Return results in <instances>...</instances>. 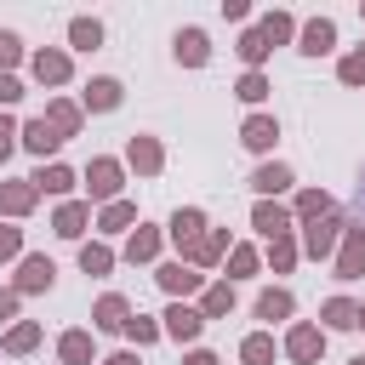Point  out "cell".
Returning a JSON list of instances; mask_svg holds the SVG:
<instances>
[{
  "mask_svg": "<svg viewBox=\"0 0 365 365\" xmlns=\"http://www.w3.org/2000/svg\"><path fill=\"white\" fill-rule=\"evenodd\" d=\"M103 365H137V359H131V354H114V359H103Z\"/></svg>",
  "mask_w": 365,
  "mask_h": 365,
  "instance_id": "obj_41",
  "label": "cell"
},
{
  "mask_svg": "<svg viewBox=\"0 0 365 365\" xmlns=\"http://www.w3.org/2000/svg\"><path fill=\"white\" fill-rule=\"evenodd\" d=\"M245 359H251V365H268V359H274V342H268V336H251V342H245Z\"/></svg>",
  "mask_w": 365,
  "mask_h": 365,
  "instance_id": "obj_20",
  "label": "cell"
},
{
  "mask_svg": "<svg viewBox=\"0 0 365 365\" xmlns=\"http://www.w3.org/2000/svg\"><path fill=\"white\" fill-rule=\"evenodd\" d=\"M331 40H336L331 23H308V29H302V51H331Z\"/></svg>",
  "mask_w": 365,
  "mask_h": 365,
  "instance_id": "obj_5",
  "label": "cell"
},
{
  "mask_svg": "<svg viewBox=\"0 0 365 365\" xmlns=\"http://www.w3.org/2000/svg\"><path fill=\"white\" fill-rule=\"evenodd\" d=\"M34 74H40V80H63V74H68V57H57V51H40V57H34Z\"/></svg>",
  "mask_w": 365,
  "mask_h": 365,
  "instance_id": "obj_7",
  "label": "cell"
},
{
  "mask_svg": "<svg viewBox=\"0 0 365 365\" xmlns=\"http://www.w3.org/2000/svg\"><path fill=\"white\" fill-rule=\"evenodd\" d=\"M34 182H40V188H46V194H63V188H68V182H74V177H68V171H63V165H46V171H40V177H34Z\"/></svg>",
  "mask_w": 365,
  "mask_h": 365,
  "instance_id": "obj_14",
  "label": "cell"
},
{
  "mask_svg": "<svg viewBox=\"0 0 365 365\" xmlns=\"http://www.w3.org/2000/svg\"><path fill=\"white\" fill-rule=\"evenodd\" d=\"M285 182H291V171H285V165H262V171H257V188H262V194H279Z\"/></svg>",
  "mask_w": 365,
  "mask_h": 365,
  "instance_id": "obj_10",
  "label": "cell"
},
{
  "mask_svg": "<svg viewBox=\"0 0 365 365\" xmlns=\"http://www.w3.org/2000/svg\"><path fill=\"white\" fill-rule=\"evenodd\" d=\"M325 319H331V325H359V319H354V308H348V302H331V308H325Z\"/></svg>",
  "mask_w": 365,
  "mask_h": 365,
  "instance_id": "obj_26",
  "label": "cell"
},
{
  "mask_svg": "<svg viewBox=\"0 0 365 365\" xmlns=\"http://www.w3.org/2000/svg\"><path fill=\"white\" fill-rule=\"evenodd\" d=\"M245 143H251V148H268V143H274V120H251V125H245Z\"/></svg>",
  "mask_w": 365,
  "mask_h": 365,
  "instance_id": "obj_17",
  "label": "cell"
},
{
  "mask_svg": "<svg viewBox=\"0 0 365 365\" xmlns=\"http://www.w3.org/2000/svg\"><path fill=\"white\" fill-rule=\"evenodd\" d=\"M80 222H86V211H80V205H68V211L57 217V234H80Z\"/></svg>",
  "mask_w": 365,
  "mask_h": 365,
  "instance_id": "obj_23",
  "label": "cell"
},
{
  "mask_svg": "<svg viewBox=\"0 0 365 365\" xmlns=\"http://www.w3.org/2000/svg\"><path fill=\"white\" fill-rule=\"evenodd\" d=\"M342 80H365V57H348L342 63Z\"/></svg>",
  "mask_w": 365,
  "mask_h": 365,
  "instance_id": "obj_35",
  "label": "cell"
},
{
  "mask_svg": "<svg viewBox=\"0 0 365 365\" xmlns=\"http://www.w3.org/2000/svg\"><path fill=\"white\" fill-rule=\"evenodd\" d=\"M0 205H6V211H23V205H29V188H11V194H0Z\"/></svg>",
  "mask_w": 365,
  "mask_h": 365,
  "instance_id": "obj_31",
  "label": "cell"
},
{
  "mask_svg": "<svg viewBox=\"0 0 365 365\" xmlns=\"http://www.w3.org/2000/svg\"><path fill=\"white\" fill-rule=\"evenodd\" d=\"M188 365H217V359H211V354H194V359H188Z\"/></svg>",
  "mask_w": 365,
  "mask_h": 365,
  "instance_id": "obj_42",
  "label": "cell"
},
{
  "mask_svg": "<svg viewBox=\"0 0 365 365\" xmlns=\"http://www.w3.org/2000/svg\"><path fill=\"white\" fill-rule=\"evenodd\" d=\"M257 314H262V319H285V314H291V297H285V291H262Z\"/></svg>",
  "mask_w": 365,
  "mask_h": 365,
  "instance_id": "obj_9",
  "label": "cell"
},
{
  "mask_svg": "<svg viewBox=\"0 0 365 365\" xmlns=\"http://www.w3.org/2000/svg\"><path fill=\"white\" fill-rule=\"evenodd\" d=\"M11 137H17V131H11V120H0V160L11 154Z\"/></svg>",
  "mask_w": 365,
  "mask_h": 365,
  "instance_id": "obj_38",
  "label": "cell"
},
{
  "mask_svg": "<svg viewBox=\"0 0 365 365\" xmlns=\"http://www.w3.org/2000/svg\"><path fill=\"white\" fill-rule=\"evenodd\" d=\"M331 240H336V222H319V228L308 234V251H314V257H325V251H331Z\"/></svg>",
  "mask_w": 365,
  "mask_h": 365,
  "instance_id": "obj_18",
  "label": "cell"
},
{
  "mask_svg": "<svg viewBox=\"0 0 365 365\" xmlns=\"http://www.w3.org/2000/svg\"><path fill=\"white\" fill-rule=\"evenodd\" d=\"M17 251V228H0V257H11Z\"/></svg>",
  "mask_w": 365,
  "mask_h": 365,
  "instance_id": "obj_37",
  "label": "cell"
},
{
  "mask_svg": "<svg viewBox=\"0 0 365 365\" xmlns=\"http://www.w3.org/2000/svg\"><path fill=\"white\" fill-rule=\"evenodd\" d=\"M97 325H108V331H114V325H125V302H120V297H103V308H97Z\"/></svg>",
  "mask_w": 365,
  "mask_h": 365,
  "instance_id": "obj_15",
  "label": "cell"
},
{
  "mask_svg": "<svg viewBox=\"0 0 365 365\" xmlns=\"http://www.w3.org/2000/svg\"><path fill=\"white\" fill-rule=\"evenodd\" d=\"M125 331H131L137 342H148V336H154V325H148V319H125Z\"/></svg>",
  "mask_w": 365,
  "mask_h": 365,
  "instance_id": "obj_33",
  "label": "cell"
},
{
  "mask_svg": "<svg viewBox=\"0 0 365 365\" xmlns=\"http://www.w3.org/2000/svg\"><path fill=\"white\" fill-rule=\"evenodd\" d=\"M131 160H137V165H143V171H154V165H160V148H154V143H143V137H137V143H131Z\"/></svg>",
  "mask_w": 365,
  "mask_h": 365,
  "instance_id": "obj_19",
  "label": "cell"
},
{
  "mask_svg": "<svg viewBox=\"0 0 365 365\" xmlns=\"http://www.w3.org/2000/svg\"><path fill=\"white\" fill-rule=\"evenodd\" d=\"M262 91H268V86H262V74H245V80H240V97H245V103H257Z\"/></svg>",
  "mask_w": 365,
  "mask_h": 365,
  "instance_id": "obj_25",
  "label": "cell"
},
{
  "mask_svg": "<svg viewBox=\"0 0 365 365\" xmlns=\"http://www.w3.org/2000/svg\"><path fill=\"white\" fill-rule=\"evenodd\" d=\"M11 348H34V325H17L11 331Z\"/></svg>",
  "mask_w": 365,
  "mask_h": 365,
  "instance_id": "obj_34",
  "label": "cell"
},
{
  "mask_svg": "<svg viewBox=\"0 0 365 365\" xmlns=\"http://www.w3.org/2000/svg\"><path fill=\"white\" fill-rule=\"evenodd\" d=\"M11 57H17V40H11V34H0V63H11Z\"/></svg>",
  "mask_w": 365,
  "mask_h": 365,
  "instance_id": "obj_39",
  "label": "cell"
},
{
  "mask_svg": "<svg viewBox=\"0 0 365 365\" xmlns=\"http://www.w3.org/2000/svg\"><path fill=\"white\" fill-rule=\"evenodd\" d=\"M291 354H297V359H314V354H319V331H308V325L291 331Z\"/></svg>",
  "mask_w": 365,
  "mask_h": 365,
  "instance_id": "obj_13",
  "label": "cell"
},
{
  "mask_svg": "<svg viewBox=\"0 0 365 365\" xmlns=\"http://www.w3.org/2000/svg\"><path fill=\"white\" fill-rule=\"evenodd\" d=\"M262 34H268V40H285V34H291V17H268Z\"/></svg>",
  "mask_w": 365,
  "mask_h": 365,
  "instance_id": "obj_28",
  "label": "cell"
},
{
  "mask_svg": "<svg viewBox=\"0 0 365 365\" xmlns=\"http://www.w3.org/2000/svg\"><path fill=\"white\" fill-rule=\"evenodd\" d=\"M17 285H23V291H40V285H51V262H46V257H29Z\"/></svg>",
  "mask_w": 365,
  "mask_h": 365,
  "instance_id": "obj_4",
  "label": "cell"
},
{
  "mask_svg": "<svg viewBox=\"0 0 365 365\" xmlns=\"http://www.w3.org/2000/svg\"><path fill=\"white\" fill-rule=\"evenodd\" d=\"M103 222H108V228H125V222H131V205H108V217H103Z\"/></svg>",
  "mask_w": 365,
  "mask_h": 365,
  "instance_id": "obj_29",
  "label": "cell"
},
{
  "mask_svg": "<svg viewBox=\"0 0 365 365\" xmlns=\"http://www.w3.org/2000/svg\"><path fill=\"white\" fill-rule=\"evenodd\" d=\"M86 103H91V108H114V103H120V86H114V80H91Z\"/></svg>",
  "mask_w": 365,
  "mask_h": 365,
  "instance_id": "obj_8",
  "label": "cell"
},
{
  "mask_svg": "<svg viewBox=\"0 0 365 365\" xmlns=\"http://www.w3.org/2000/svg\"><path fill=\"white\" fill-rule=\"evenodd\" d=\"M257 228H268V234H285V211L262 205V211H257Z\"/></svg>",
  "mask_w": 365,
  "mask_h": 365,
  "instance_id": "obj_21",
  "label": "cell"
},
{
  "mask_svg": "<svg viewBox=\"0 0 365 365\" xmlns=\"http://www.w3.org/2000/svg\"><path fill=\"white\" fill-rule=\"evenodd\" d=\"M11 308H17V297H11V291H0V319H6Z\"/></svg>",
  "mask_w": 365,
  "mask_h": 365,
  "instance_id": "obj_40",
  "label": "cell"
},
{
  "mask_svg": "<svg viewBox=\"0 0 365 365\" xmlns=\"http://www.w3.org/2000/svg\"><path fill=\"white\" fill-rule=\"evenodd\" d=\"M228 302H234V291H222V285H217V291H211V297H205V308H211V314H222V308H228Z\"/></svg>",
  "mask_w": 365,
  "mask_h": 365,
  "instance_id": "obj_30",
  "label": "cell"
},
{
  "mask_svg": "<svg viewBox=\"0 0 365 365\" xmlns=\"http://www.w3.org/2000/svg\"><path fill=\"white\" fill-rule=\"evenodd\" d=\"M160 285H165V291H194L200 274H188V268H160Z\"/></svg>",
  "mask_w": 365,
  "mask_h": 365,
  "instance_id": "obj_12",
  "label": "cell"
},
{
  "mask_svg": "<svg viewBox=\"0 0 365 365\" xmlns=\"http://www.w3.org/2000/svg\"><path fill=\"white\" fill-rule=\"evenodd\" d=\"M68 34H74V46H80V51H91V46L103 40V29H97V23H86V17H80V23L68 29Z\"/></svg>",
  "mask_w": 365,
  "mask_h": 365,
  "instance_id": "obj_16",
  "label": "cell"
},
{
  "mask_svg": "<svg viewBox=\"0 0 365 365\" xmlns=\"http://www.w3.org/2000/svg\"><path fill=\"white\" fill-rule=\"evenodd\" d=\"M131 257H154V234H137L131 240Z\"/></svg>",
  "mask_w": 365,
  "mask_h": 365,
  "instance_id": "obj_32",
  "label": "cell"
},
{
  "mask_svg": "<svg viewBox=\"0 0 365 365\" xmlns=\"http://www.w3.org/2000/svg\"><path fill=\"white\" fill-rule=\"evenodd\" d=\"M200 325H205V319H200L194 308H171V314H165V331H171V336H200Z\"/></svg>",
  "mask_w": 365,
  "mask_h": 365,
  "instance_id": "obj_3",
  "label": "cell"
},
{
  "mask_svg": "<svg viewBox=\"0 0 365 365\" xmlns=\"http://www.w3.org/2000/svg\"><path fill=\"white\" fill-rule=\"evenodd\" d=\"M171 234H177V245L182 240H200V211H177L171 217Z\"/></svg>",
  "mask_w": 365,
  "mask_h": 365,
  "instance_id": "obj_11",
  "label": "cell"
},
{
  "mask_svg": "<svg viewBox=\"0 0 365 365\" xmlns=\"http://www.w3.org/2000/svg\"><path fill=\"white\" fill-rule=\"evenodd\" d=\"M63 359H74V365L86 359V336H80V331H74V336H63Z\"/></svg>",
  "mask_w": 365,
  "mask_h": 365,
  "instance_id": "obj_27",
  "label": "cell"
},
{
  "mask_svg": "<svg viewBox=\"0 0 365 365\" xmlns=\"http://www.w3.org/2000/svg\"><path fill=\"white\" fill-rule=\"evenodd\" d=\"M23 143H29V148H34V154H51V148H57V143H63V131H57V125H51V120H34V125H29V131H23Z\"/></svg>",
  "mask_w": 365,
  "mask_h": 365,
  "instance_id": "obj_1",
  "label": "cell"
},
{
  "mask_svg": "<svg viewBox=\"0 0 365 365\" xmlns=\"http://www.w3.org/2000/svg\"><path fill=\"white\" fill-rule=\"evenodd\" d=\"M80 262H86V274H103V268H108V251H103V245H86Z\"/></svg>",
  "mask_w": 365,
  "mask_h": 365,
  "instance_id": "obj_22",
  "label": "cell"
},
{
  "mask_svg": "<svg viewBox=\"0 0 365 365\" xmlns=\"http://www.w3.org/2000/svg\"><path fill=\"white\" fill-rule=\"evenodd\" d=\"M17 97H23V91H17V80H11V74H0V103H17Z\"/></svg>",
  "mask_w": 365,
  "mask_h": 365,
  "instance_id": "obj_36",
  "label": "cell"
},
{
  "mask_svg": "<svg viewBox=\"0 0 365 365\" xmlns=\"http://www.w3.org/2000/svg\"><path fill=\"white\" fill-rule=\"evenodd\" d=\"M177 57H182V63H205V34H200V29L177 34Z\"/></svg>",
  "mask_w": 365,
  "mask_h": 365,
  "instance_id": "obj_6",
  "label": "cell"
},
{
  "mask_svg": "<svg viewBox=\"0 0 365 365\" xmlns=\"http://www.w3.org/2000/svg\"><path fill=\"white\" fill-rule=\"evenodd\" d=\"M114 188H120V171H114V160H97V165H91V194H97V200H108Z\"/></svg>",
  "mask_w": 365,
  "mask_h": 365,
  "instance_id": "obj_2",
  "label": "cell"
},
{
  "mask_svg": "<svg viewBox=\"0 0 365 365\" xmlns=\"http://www.w3.org/2000/svg\"><path fill=\"white\" fill-rule=\"evenodd\" d=\"M240 51H245V63H257V57L268 51V34H245V46H240Z\"/></svg>",
  "mask_w": 365,
  "mask_h": 365,
  "instance_id": "obj_24",
  "label": "cell"
}]
</instances>
